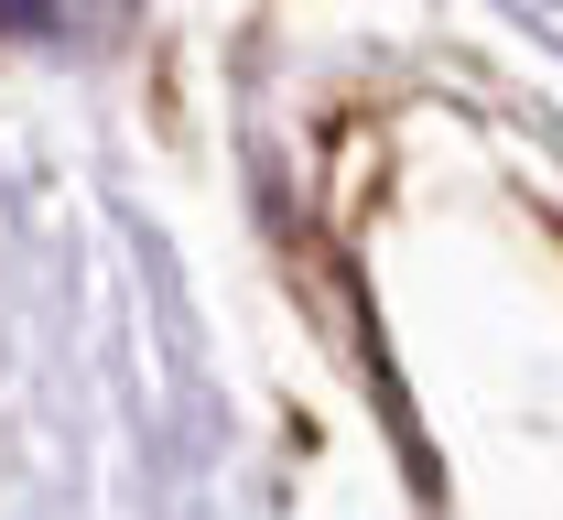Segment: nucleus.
I'll return each instance as SVG.
<instances>
[{"instance_id":"f257e3e1","label":"nucleus","mask_w":563,"mask_h":520,"mask_svg":"<svg viewBox=\"0 0 563 520\" xmlns=\"http://www.w3.org/2000/svg\"><path fill=\"white\" fill-rule=\"evenodd\" d=\"M55 22V0H0V33H44Z\"/></svg>"}]
</instances>
